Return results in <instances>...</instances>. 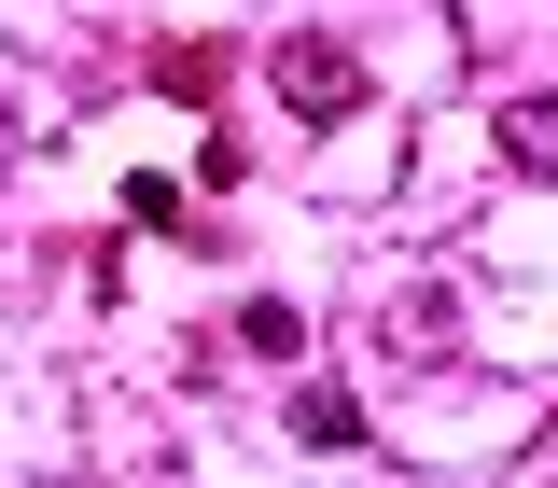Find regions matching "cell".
I'll use <instances>...</instances> for the list:
<instances>
[{
    "label": "cell",
    "instance_id": "cell-1",
    "mask_svg": "<svg viewBox=\"0 0 558 488\" xmlns=\"http://www.w3.org/2000/svg\"><path fill=\"white\" fill-rule=\"evenodd\" d=\"M266 84L293 98V112H307V126H336V112H363V57H349L336 28H293V42L266 57Z\"/></svg>",
    "mask_w": 558,
    "mask_h": 488
},
{
    "label": "cell",
    "instance_id": "cell-2",
    "mask_svg": "<svg viewBox=\"0 0 558 488\" xmlns=\"http://www.w3.org/2000/svg\"><path fill=\"white\" fill-rule=\"evenodd\" d=\"M502 154H517L531 182H558V84H531V98H502Z\"/></svg>",
    "mask_w": 558,
    "mask_h": 488
},
{
    "label": "cell",
    "instance_id": "cell-3",
    "mask_svg": "<svg viewBox=\"0 0 558 488\" xmlns=\"http://www.w3.org/2000/svg\"><path fill=\"white\" fill-rule=\"evenodd\" d=\"M293 432H307V447H363V405H349L336 377H307V391H293Z\"/></svg>",
    "mask_w": 558,
    "mask_h": 488
},
{
    "label": "cell",
    "instance_id": "cell-4",
    "mask_svg": "<svg viewBox=\"0 0 558 488\" xmlns=\"http://www.w3.org/2000/svg\"><path fill=\"white\" fill-rule=\"evenodd\" d=\"M238 349H252V363H293V349H307V321L266 293V307H238Z\"/></svg>",
    "mask_w": 558,
    "mask_h": 488
},
{
    "label": "cell",
    "instance_id": "cell-5",
    "mask_svg": "<svg viewBox=\"0 0 558 488\" xmlns=\"http://www.w3.org/2000/svg\"><path fill=\"white\" fill-rule=\"evenodd\" d=\"M0 154H14V126H0Z\"/></svg>",
    "mask_w": 558,
    "mask_h": 488
}]
</instances>
